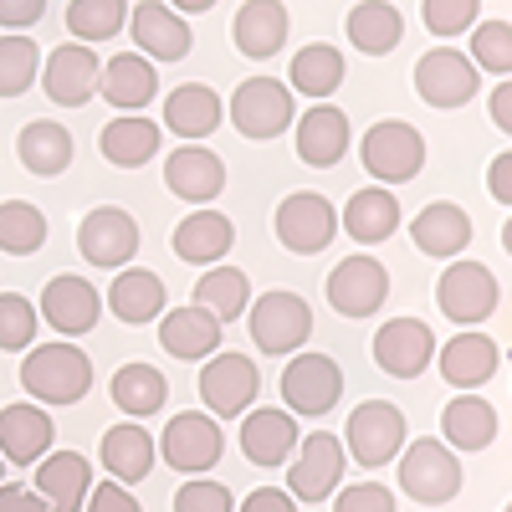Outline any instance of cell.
Returning <instances> with one entry per match:
<instances>
[{
	"label": "cell",
	"mask_w": 512,
	"mask_h": 512,
	"mask_svg": "<svg viewBox=\"0 0 512 512\" xmlns=\"http://www.w3.org/2000/svg\"><path fill=\"white\" fill-rule=\"evenodd\" d=\"M21 384H26L36 400H47V405H77L82 395L93 390V359L82 354L77 344H41V349H26Z\"/></svg>",
	"instance_id": "cell-1"
},
{
	"label": "cell",
	"mask_w": 512,
	"mask_h": 512,
	"mask_svg": "<svg viewBox=\"0 0 512 512\" xmlns=\"http://www.w3.org/2000/svg\"><path fill=\"white\" fill-rule=\"evenodd\" d=\"M41 77V47L26 41L21 31L0 36V98H21Z\"/></svg>",
	"instance_id": "cell-44"
},
{
	"label": "cell",
	"mask_w": 512,
	"mask_h": 512,
	"mask_svg": "<svg viewBox=\"0 0 512 512\" xmlns=\"http://www.w3.org/2000/svg\"><path fill=\"white\" fill-rule=\"evenodd\" d=\"M338 226H349V236L359 246H379V241H390L400 231V200L384 185L354 190L349 205H344V216H338Z\"/></svg>",
	"instance_id": "cell-32"
},
{
	"label": "cell",
	"mask_w": 512,
	"mask_h": 512,
	"mask_svg": "<svg viewBox=\"0 0 512 512\" xmlns=\"http://www.w3.org/2000/svg\"><path fill=\"white\" fill-rule=\"evenodd\" d=\"M159 139L164 134L144 113H123V118H113L103 134H98V154L108 164H118V169H139V164H149L159 154Z\"/></svg>",
	"instance_id": "cell-36"
},
{
	"label": "cell",
	"mask_w": 512,
	"mask_h": 512,
	"mask_svg": "<svg viewBox=\"0 0 512 512\" xmlns=\"http://www.w3.org/2000/svg\"><path fill=\"white\" fill-rule=\"evenodd\" d=\"M241 451H246L251 466H282L297 451V420H292V410H272V405L246 410V420H241Z\"/></svg>",
	"instance_id": "cell-25"
},
{
	"label": "cell",
	"mask_w": 512,
	"mask_h": 512,
	"mask_svg": "<svg viewBox=\"0 0 512 512\" xmlns=\"http://www.w3.org/2000/svg\"><path fill=\"white\" fill-rule=\"evenodd\" d=\"M405 446V415L390 400H364L349 415V456L359 466H390Z\"/></svg>",
	"instance_id": "cell-16"
},
{
	"label": "cell",
	"mask_w": 512,
	"mask_h": 512,
	"mask_svg": "<svg viewBox=\"0 0 512 512\" xmlns=\"http://www.w3.org/2000/svg\"><path fill=\"white\" fill-rule=\"evenodd\" d=\"M128 31H134L139 57H154V62H180V57L195 52L190 21L180 11H169L164 0H139V6L128 11Z\"/></svg>",
	"instance_id": "cell-18"
},
{
	"label": "cell",
	"mask_w": 512,
	"mask_h": 512,
	"mask_svg": "<svg viewBox=\"0 0 512 512\" xmlns=\"http://www.w3.org/2000/svg\"><path fill=\"white\" fill-rule=\"evenodd\" d=\"M405 36V16L390 6V0H359L349 11V41L364 57H390Z\"/></svg>",
	"instance_id": "cell-38"
},
{
	"label": "cell",
	"mask_w": 512,
	"mask_h": 512,
	"mask_svg": "<svg viewBox=\"0 0 512 512\" xmlns=\"http://www.w3.org/2000/svg\"><path fill=\"white\" fill-rule=\"evenodd\" d=\"M108 313L118 323H154L164 313V277L144 267H118L108 287Z\"/></svg>",
	"instance_id": "cell-34"
},
{
	"label": "cell",
	"mask_w": 512,
	"mask_h": 512,
	"mask_svg": "<svg viewBox=\"0 0 512 512\" xmlns=\"http://www.w3.org/2000/svg\"><path fill=\"white\" fill-rule=\"evenodd\" d=\"M436 359V333L420 318H390L374 333V364L390 379H420Z\"/></svg>",
	"instance_id": "cell-15"
},
{
	"label": "cell",
	"mask_w": 512,
	"mask_h": 512,
	"mask_svg": "<svg viewBox=\"0 0 512 512\" xmlns=\"http://www.w3.org/2000/svg\"><path fill=\"white\" fill-rule=\"evenodd\" d=\"M272 226H277V241H282L292 256H313V251H323V246L338 236V210H333L318 190H297V195H287V200L277 205Z\"/></svg>",
	"instance_id": "cell-10"
},
{
	"label": "cell",
	"mask_w": 512,
	"mask_h": 512,
	"mask_svg": "<svg viewBox=\"0 0 512 512\" xmlns=\"http://www.w3.org/2000/svg\"><path fill=\"white\" fill-rule=\"evenodd\" d=\"M77 251L88 267H128V256H139V221L118 205H98L77 226Z\"/></svg>",
	"instance_id": "cell-13"
},
{
	"label": "cell",
	"mask_w": 512,
	"mask_h": 512,
	"mask_svg": "<svg viewBox=\"0 0 512 512\" xmlns=\"http://www.w3.org/2000/svg\"><path fill=\"white\" fill-rule=\"evenodd\" d=\"M0 512H52L47 497L21 487V482H0Z\"/></svg>",
	"instance_id": "cell-52"
},
{
	"label": "cell",
	"mask_w": 512,
	"mask_h": 512,
	"mask_svg": "<svg viewBox=\"0 0 512 512\" xmlns=\"http://www.w3.org/2000/svg\"><path fill=\"white\" fill-rule=\"evenodd\" d=\"M175 256L180 262H190V267H216L221 256L231 251V241H236V226H231V216H221V210H195V216H185L180 226H175Z\"/></svg>",
	"instance_id": "cell-28"
},
{
	"label": "cell",
	"mask_w": 512,
	"mask_h": 512,
	"mask_svg": "<svg viewBox=\"0 0 512 512\" xmlns=\"http://www.w3.org/2000/svg\"><path fill=\"white\" fill-rule=\"evenodd\" d=\"M497 297H502V287H497L492 267H482V262H451V267L441 272V282H436L441 313H446L451 323H461V328L487 323V318L497 313Z\"/></svg>",
	"instance_id": "cell-7"
},
{
	"label": "cell",
	"mask_w": 512,
	"mask_h": 512,
	"mask_svg": "<svg viewBox=\"0 0 512 512\" xmlns=\"http://www.w3.org/2000/svg\"><path fill=\"white\" fill-rule=\"evenodd\" d=\"M98 52H88L82 41H67V47H57L47 57V67H41V88H47V98L57 108H82L93 93H98Z\"/></svg>",
	"instance_id": "cell-19"
},
{
	"label": "cell",
	"mask_w": 512,
	"mask_h": 512,
	"mask_svg": "<svg viewBox=\"0 0 512 512\" xmlns=\"http://www.w3.org/2000/svg\"><path fill=\"white\" fill-rule=\"evenodd\" d=\"M36 492L47 497L52 512H82L93 492V461L77 451H52L36 461Z\"/></svg>",
	"instance_id": "cell-22"
},
{
	"label": "cell",
	"mask_w": 512,
	"mask_h": 512,
	"mask_svg": "<svg viewBox=\"0 0 512 512\" xmlns=\"http://www.w3.org/2000/svg\"><path fill=\"white\" fill-rule=\"evenodd\" d=\"M52 451V415L36 405H6L0 410V456L6 466H31Z\"/></svg>",
	"instance_id": "cell-27"
},
{
	"label": "cell",
	"mask_w": 512,
	"mask_h": 512,
	"mask_svg": "<svg viewBox=\"0 0 512 512\" xmlns=\"http://www.w3.org/2000/svg\"><path fill=\"white\" fill-rule=\"evenodd\" d=\"M221 451H226L221 420L205 415V410H180L175 420L164 425V436H159V456L175 466L180 477H205L210 466L221 461Z\"/></svg>",
	"instance_id": "cell-4"
},
{
	"label": "cell",
	"mask_w": 512,
	"mask_h": 512,
	"mask_svg": "<svg viewBox=\"0 0 512 512\" xmlns=\"http://www.w3.org/2000/svg\"><path fill=\"white\" fill-rule=\"evenodd\" d=\"M128 21V0H72L67 6V31L88 47V41H113Z\"/></svg>",
	"instance_id": "cell-43"
},
{
	"label": "cell",
	"mask_w": 512,
	"mask_h": 512,
	"mask_svg": "<svg viewBox=\"0 0 512 512\" xmlns=\"http://www.w3.org/2000/svg\"><path fill=\"white\" fill-rule=\"evenodd\" d=\"M36 318H47L62 338H82V333H93L98 318H103V292L88 282V277H52L47 292H41V313Z\"/></svg>",
	"instance_id": "cell-17"
},
{
	"label": "cell",
	"mask_w": 512,
	"mask_h": 512,
	"mask_svg": "<svg viewBox=\"0 0 512 512\" xmlns=\"http://www.w3.org/2000/svg\"><path fill=\"white\" fill-rule=\"evenodd\" d=\"M349 154V113L333 103H313L297 118V159L313 169H333Z\"/></svg>",
	"instance_id": "cell-21"
},
{
	"label": "cell",
	"mask_w": 512,
	"mask_h": 512,
	"mask_svg": "<svg viewBox=\"0 0 512 512\" xmlns=\"http://www.w3.org/2000/svg\"><path fill=\"white\" fill-rule=\"evenodd\" d=\"M287 31H292V21H287L282 0H246V6L236 11V26H231L236 52L251 57V62L277 57V52L287 47Z\"/></svg>",
	"instance_id": "cell-23"
},
{
	"label": "cell",
	"mask_w": 512,
	"mask_h": 512,
	"mask_svg": "<svg viewBox=\"0 0 512 512\" xmlns=\"http://www.w3.org/2000/svg\"><path fill=\"white\" fill-rule=\"evenodd\" d=\"M410 241H415V251L436 256V262L461 256L466 246H472V216H466L461 205H451V200H431L410 221Z\"/></svg>",
	"instance_id": "cell-24"
},
{
	"label": "cell",
	"mask_w": 512,
	"mask_h": 512,
	"mask_svg": "<svg viewBox=\"0 0 512 512\" xmlns=\"http://www.w3.org/2000/svg\"><path fill=\"white\" fill-rule=\"evenodd\" d=\"M241 512H297V497L282 492V487H256V492L241 502Z\"/></svg>",
	"instance_id": "cell-53"
},
{
	"label": "cell",
	"mask_w": 512,
	"mask_h": 512,
	"mask_svg": "<svg viewBox=\"0 0 512 512\" xmlns=\"http://www.w3.org/2000/svg\"><path fill=\"white\" fill-rule=\"evenodd\" d=\"M441 431L456 451H487L497 441V410L477 395V390H461L446 410H441Z\"/></svg>",
	"instance_id": "cell-35"
},
{
	"label": "cell",
	"mask_w": 512,
	"mask_h": 512,
	"mask_svg": "<svg viewBox=\"0 0 512 512\" xmlns=\"http://www.w3.org/2000/svg\"><path fill=\"white\" fill-rule=\"evenodd\" d=\"M159 344H164V354H175V359H210L221 349V323L210 318L200 303L159 313Z\"/></svg>",
	"instance_id": "cell-31"
},
{
	"label": "cell",
	"mask_w": 512,
	"mask_h": 512,
	"mask_svg": "<svg viewBox=\"0 0 512 512\" xmlns=\"http://www.w3.org/2000/svg\"><path fill=\"white\" fill-rule=\"evenodd\" d=\"M359 159L379 185H405L425 169V139L405 118H379L359 144Z\"/></svg>",
	"instance_id": "cell-2"
},
{
	"label": "cell",
	"mask_w": 512,
	"mask_h": 512,
	"mask_svg": "<svg viewBox=\"0 0 512 512\" xmlns=\"http://www.w3.org/2000/svg\"><path fill=\"white\" fill-rule=\"evenodd\" d=\"M256 390H262V374H256L246 354H210L200 369V400H205V415H216V420L246 415Z\"/></svg>",
	"instance_id": "cell-8"
},
{
	"label": "cell",
	"mask_w": 512,
	"mask_h": 512,
	"mask_svg": "<svg viewBox=\"0 0 512 512\" xmlns=\"http://www.w3.org/2000/svg\"><path fill=\"white\" fill-rule=\"evenodd\" d=\"M487 190H492L497 205H512V149L492 159V169H487Z\"/></svg>",
	"instance_id": "cell-54"
},
{
	"label": "cell",
	"mask_w": 512,
	"mask_h": 512,
	"mask_svg": "<svg viewBox=\"0 0 512 512\" xmlns=\"http://www.w3.org/2000/svg\"><path fill=\"white\" fill-rule=\"evenodd\" d=\"M436 364H441V379L456 384V390H482V384L497 374V364H502V349L492 344V338L466 328L436 354Z\"/></svg>",
	"instance_id": "cell-26"
},
{
	"label": "cell",
	"mask_w": 512,
	"mask_h": 512,
	"mask_svg": "<svg viewBox=\"0 0 512 512\" xmlns=\"http://www.w3.org/2000/svg\"><path fill=\"white\" fill-rule=\"evenodd\" d=\"M16 159L31 169V175L52 180V175H62V169L72 164V134H67L62 123H52V118H36V123H26V128H21V139H16Z\"/></svg>",
	"instance_id": "cell-37"
},
{
	"label": "cell",
	"mask_w": 512,
	"mask_h": 512,
	"mask_svg": "<svg viewBox=\"0 0 512 512\" xmlns=\"http://www.w3.org/2000/svg\"><path fill=\"white\" fill-rule=\"evenodd\" d=\"M169 11H185V16H200V11H216V0H169Z\"/></svg>",
	"instance_id": "cell-56"
},
{
	"label": "cell",
	"mask_w": 512,
	"mask_h": 512,
	"mask_svg": "<svg viewBox=\"0 0 512 512\" xmlns=\"http://www.w3.org/2000/svg\"><path fill=\"white\" fill-rule=\"evenodd\" d=\"M415 93L431 108H466L482 93V72L472 67V57L456 47H436L415 62Z\"/></svg>",
	"instance_id": "cell-6"
},
{
	"label": "cell",
	"mask_w": 512,
	"mask_h": 512,
	"mask_svg": "<svg viewBox=\"0 0 512 512\" xmlns=\"http://www.w3.org/2000/svg\"><path fill=\"white\" fill-rule=\"evenodd\" d=\"M400 492L425 502V507L451 502L461 492V461L451 456V446L431 441V436L400 446Z\"/></svg>",
	"instance_id": "cell-3"
},
{
	"label": "cell",
	"mask_w": 512,
	"mask_h": 512,
	"mask_svg": "<svg viewBox=\"0 0 512 512\" xmlns=\"http://www.w3.org/2000/svg\"><path fill=\"white\" fill-rule=\"evenodd\" d=\"M164 185L175 190L190 205H205L226 190V164L221 154H210L205 144H180L175 154L164 159Z\"/></svg>",
	"instance_id": "cell-20"
},
{
	"label": "cell",
	"mask_w": 512,
	"mask_h": 512,
	"mask_svg": "<svg viewBox=\"0 0 512 512\" xmlns=\"http://www.w3.org/2000/svg\"><path fill=\"white\" fill-rule=\"evenodd\" d=\"M36 308L26 303L21 292H0V349L6 354H21L36 344Z\"/></svg>",
	"instance_id": "cell-45"
},
{
	"label": "cell",
	"mask_w": 512,
	"mask_h": 512,
	"mask_svg": "<svg viewBox=\"0 0 512 512\" xmlns=\"http://www.w3.org/2000/svg\"><path fill=\"white\" fill-rule=\"evenodd\" d=\"M492 123L502 134H512V82H497L492 88Z\"/></svg>",
	"instance_id": "cell-55"
},
{
	"label": "cell",
	"mask_w": 512,
	"mask_h": 512,
	"mask_svg": "<svg viewBox=\"0 0 512 512\" xmlns=\"http://www.w3.org/2000/svg\"><path fill=\"white\" fill-rule=\"evenodd\" d=\"M333 512H395V497L379 482H354L333 497Z\"/></svg>",
	"instance_id": "cell-49"
},
{
	"label": "cell",
	"mask_w": 512,
	"mask_h": 512,
	"mask_svg": "<svg viewBox=\"0 0 512 512\" xmlns=\"http://www.w3.org/2000/svg\"><path fill=\"white\" fill-rule=\"evenodd\" d=\"M47 246V216L26 200H0V251L31 256Z\"/></svg>",
	"instance_id": "cell-42"
},
{
	"label": "cell",
	"mask_w": 512,
	"mask_h": 512,
	"mask_svg": "<svg viewBox=\"0 0 512 512\" xmlns=\"http://www.w3.org/2000/svg\"><path fill=\"white\" fill-rule=\"evenodd\" d=\"M175 512H236V497L231 487L210 482V477H195L175 492Z\"/></svg>",
	"instance_id": "cell-48"
},
{
	"label": "cell",
	"mask_w": 512,
	"mask_h": 512,
	"mask_svg": "<svg viewBox=\"0 0 512 512\" xmlns=\"http://www.w3.org/2000/svg\"><path fill=\"white\" fill-rule=\"evenodd\" d=\"M251 344L262 354H297L313 333V308L297 292H267L246 308Z\"/></svg>",
	"instance_id": "cell-5"
},
{
	"label": "cell",
	"mask_w": 512,
	"mask_h": 512,
	"mask_svg": "<svg viewBox=\"0 0 512 512\" xmlns=\"http://www.w3.org/2000/svg\"><path fill=\"white\" fill-rule=\"evenodd\" d=\"M113 405L128 415V420H149L154 410H164V400H169V379L154 369V364H123L118 374H113Z\"/></svg>",
	"instance_id": "cell-39"
},
{
	"label": "cell",
	"mask_w": 512,
	"mask_h": 512,
	"mask_svg": "<svg viewBox=\"0 0 512 512\" xmlns=\"http://www.w3.org/2000/svg\"><path fill=\"white\" fill-rule=\"evenodd\" d=\"M282 400L292 415H328L338 400H344V369H338L328 354H297L282 369Z\"/></svg>",
	"instance_id": "cell-9"
},
{
	"label": "cell",
	"mask_w": 512,
	"mask_h": 512,
	"mask_svg": "<svg viewBox=\"0 0 512 512\" xmlns=\"http://www.w3.org/2000/svg\"><path fill=\"white\" fill-rule=\"evenodd\" d=\"M0 477H6V456H0Z\"/></svg>",
	"instance_id": "cell-57"
},
{
	"label": "cell",
	"mask_w": 512,
	"mask_h": 512,
	"mask_svg": "<svg viewBox=\"0 0 512 512\" xmlns=\"http://www.w3.org/2000/svg\"><path fill=\"white\" fill-rule=\"evenodd\" d=\"M231 123L246 139H277L292 123V88H282L277 77H246L231 93Z\"/></svg>",
	"instance_id": "cell-12"
},
{
	"label": "cell",
	"mask_w": 512,
	"mask_h": 512,
	"mask_svg": "<svg viewBox=\"0 0 512 512\" xmlns=\"http://www.w3.org/2000/svg\"><path fill=\"white\" fill-rule=\"evenodd\" d=\"M338 82H344V52L328 47V41H313L292 57V93L323 103L328 93H338Z\"/></svg>",
	"instance_id": "cell-41"
},
{
	"label": "cell",
	"mask_w": 512,
	"mask_h": 512,
	"mask_svg": "<svg viewBox=\"0 0 512 512\" xmlns=\"http://www.w3.org/2000/svg\"><path fill=\"white\" fill-rule=\"evenodd\" d=\"M154 436L144 431L139 420H118L113 431H103V472L113 482H144L154 472Z\"/></svg>",
	"instance_id": "cell-30"
},
{
	"label": "cell",
	"mask_w": 512,
	"mask_h": 512,
	"mask_svg": "<svg viewBox=\"0 0 512 512\" xmlns=\"http://www.w3.org/2000/svg\"><path fill=\"white\" fill-rule=\"evenodd\" d=\"M47 16V0H0V26L6 31H26Z\"/></svg>",
	"instance_id": "cell-51"
},
{
	"label": "cell",
	"mask_w": 512,
	"mask_h": 512,
	"mask_svg": "<svg viewBox=\"0 0 512 512\" xmlns=\"http://www.w3.org/2000/svg\"><path fill=\"white\" fill-rule=\"evenodd\" d=\"M226 103L205 88V82H180L175 93H169L164 103V123H169V134H180L185 144H200L205 134H216V123H221Z\"/></svg>",
	"instance_id": "cell-33"
},
{
	"label": "cell",
	"mask_w": 512,
	"mask_h": 512,
	"mask_svg": "<svg viewBox=\"0 0 512 512\" xmlns=\"http://www.w3.org/2000/svg\"><path fill=\"white\" fill-rule=\"evenodd\" d=\"M98 88H103V98H108L113 108L139 113V108L154 103V93H159V72H154V62L139 57V52H118V57H108V67L98 72Z\"/></svg>",
	"instance_id": "cell-29"
},
{
	"label": "cell",
	"mask_w": 512,
	"mask_h": 512,
	"mask_svg": "<svg viewBox=\"0 0 512 512\" xmlns=\"http://www.w3.org/2000/svg\"><path fill=\"white\" fill-rule=\"evenodd\" d=\"M477 16H482V0H425L420 6V21L431 36H461L472 31Z\"/></svg>",
	"instance_id": "cell-47"
},
{
	"label": "cell",
	"mask_w": 512,
	"mask_h": 512,
	"mask_svg": "<svg viewBox=\"0 0 512 512\" xmlns=\"http://www.w3.org/2000/svg\"><path fill=\"white\" fill-rule=\"evenodd\" d=\"M390 297V272H384L379 256H344L328 272V303L344 318H374Z\"/></svg>",
	"instance_id": "cell-11"
},
{
	"label": "cell",
	"mask_w": 512,
	"mask_h": 512,
	"mask_svg": "<svg viewBox=\"0 0 512 512\" xmlns=\"http://www.w3.org/2000/svg\"><path fill=\"white\" fill-rule=\"evenodd\" d=\"M472 67L482 72H497V77H507L512 72V26L507 21H482L477 31H472Z\"/></svg>",
	"instance_id": "cell-46"
},
{
	"label": "cell",
	"mask_w": 512,
	"mask_h": 512,
	"mask_svg": "<svg viewBox=\"0 0 512 512\" xmlns=\"http://www.w3.org/2000/svg\"><path fill=\"white\" fill-rule=\"evenodd\" d=\"M82 507H88V512H144L134 497H128V487H123V482H103V487H93Z\"/></svg>",
	"instance_id": "cell-50"
},
{
	"label": "cell",
	"mask_w": 512,
	"mask_h": 512,
	"mask_svg": "<svg viewBox=\"0 0 512 512\" xmlns=\"http://www.w3.org/2000/svg\"><path fill=\"white\" fill-rule=\"evenodd\" d=\"M195 303L226 328L251 308V282H246L241 267H205V277L195 282Z\"/></svg>",
	"instance_id": "cell-40"
},
{
	"label": "cell",
	"mask_w": 512,
	"mask_h": 512,
	"mask_svg": "<svg viewBox=\"0 0 512 512\" xmlns=\"http://www.w3.org/2000/svg\"><path fill=\"white\" fill-rule=\"evenodd\" d=\"M344 482V441L333 431H313L308 441H297V461L287 472V492L297 502H323Z\"/></svg>",
	"instance_id": "cell-14"
}]
</instances>
